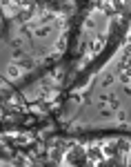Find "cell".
Instances as JSON below:
<instances>
[{
	"label": "cell",
	"mask_w": 131,
	"mask_h": 167,
	"mask_svg": "<svg viewBox=\"0 0 131 167\" xmlns=\"http://www.w3.org/2000/svg\"><path fill=\"white\" fill-rule=\"evenodd\" d=\"M7 76H9V78H18V76H20V67L9 65V67H7Z\"/></svg>",
	"instance_id": "cell-1"
},
{
	"label": "cell",
	"mask_w": 131,
	"mask_h": 167,
	"mask_svg": "<svg viewBox=\"0 0 131 167\" xmlns=\"http://www.w3.org/2000/svg\"><path fill=\"white\" fill-rule=\"evenodd\" d=\"M102 42H104L102 38H96V40H93V45H91V51H93V54H96V51L100 49V47H102Z\"/></svg>",
	"instance_id": "cell-2"
}]
</instances>
